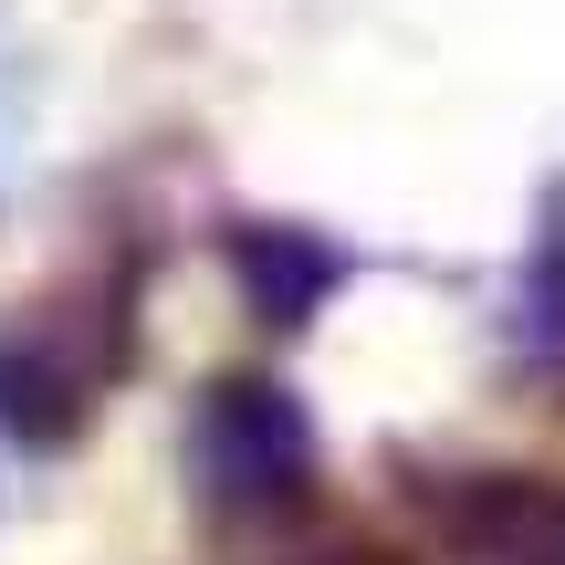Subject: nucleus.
<instances>
[{
	"mask_svg": "<svg viewBox=\"0 0 565 565\" xmlns=\"http://www.w3.org/2000/svg\"><path fill=\"white\" fill-rule=\"evenodd\" d=\"M189 471H200V492L221 513H282V503H303V482H315L303 408L282 398V387H263V377L210 387L200 429H189Z\"/></svg>",
	"mask_w": 565,
	"mask_h": 565,
	"instance_id": "obj_1",
	"label": "nucleus"
},
{
	"mask_svg": "<svg viewBox=\"0 0 565 565\" xmlns=\"http://www.w3.org/2000/svg\"><path fill=\"white\" fill-rule=\"evenodd\" d=\"M242 273H252V294H263V315L273 324H303V303L335 282V252L324 242H282V231H242Z\"/></svg>",
	"mask_w": 565,
	"mask_h": 565,
	"instance_id": "obj_2",
	"label": "nucleus"
},
{
	"mask_svg": "<svg viewBox=\"0 0 565 565\" xmlns=\"http://www.w3.org/2000/svg\"><path fill=\"white\" fill-rule=\"evenodd\" d=\"M471 565H565V503L482 492V545H471Z\"/></svg>",
	"mask_w": 565,
	"mask_h": 565,
	"instance_id": "obj_3",
	"label": "nucleus"
}]
</instances>
